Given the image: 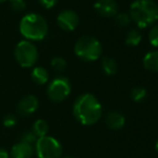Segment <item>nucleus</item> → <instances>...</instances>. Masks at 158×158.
I'll return each mask as SVG.
<instances>
[{
  "instance_id": "ddd939ff",
  "label": "nucleus",
  "mask_w": 158,
  "mask_h": 158,
  "mask_svg": "<svg viewBox=\"0 0 158 158\" xmlns=\"http://www.w3.org/2000/svg\"><path fill=\"white\" fill-rule=\"evenodd\" d=\"M31 79L38 85H44L48 82L50 74L43 67H35L31 71Z\"/></svg>"
},
{
  "instance_id": "cd10ccee",
  "label": "nucleus",
  "mask_w": 158,
  "mask_h": 158,
  "mask_svg": "<svg viewBox=\"0 0 158 158\" xmlns=\"http://www.w3.org/2000/svg\"><path fill=\"white\" fill-rule=\"evenodd\" d=\"M64 158H75V157H72V156H66V157H64Z\"/></svg>"
},
{
  "instance_id": "393cba45",
  "label": "nucleus",
  "mask_w": 158,
  "mask_h": 158,
  "mask_svg": "<svg viewBox=\"0 0 158 158\" xmlns=\"http://www.w3.org/2000/svg\"><path fill=\"white\" fill-rule=\"evenodd\" d=\"M39 1H40V3L44 6V8L51 9L57 3V1H58V0H39Z\"/></svg>"
},
{
  "instance_id": "9d476101",
  "label": "nucleus",
  "mask_w": 158,
  "mask_h": 158,
  "mask_svg": "<svg viewBox=\"0 0 158 158\" xmlns=\"http://www.w3.org/2000/svg\"><path fill=\"white\" fill-rule=\"evenodd\" d=\"M94 9L100 16L103 17L115 16L118 11V6L115 0H96Z\"/></svg>"
},
{
  "instance_id": "412c9836",
  "label": "nucleus",
  "mask_w": 158,
  "mask_h": 158,
  "mask_svg": "<svg viewBox=\"0 0 158 158\" xmlns=\"http://www.w3.org/2000/svg\"><path fill=\"white\" fill-rule=\"evenodd\" d=\"M148 41L155 48H158V24L154 25L148 32Z\"/></svg>"
},
{
  "instance_id": "0eeeda50",
  "label": "nucleus",
  "mask_w": 158,
  "mask_h": 158,
  "mask_svg": "<svg viewBox=\"0 0 158 158\" xmlns=\"http://www.w3.org/2000/svg\"><path fill=\"white\" fill-rule=\"evenodd\" d=\"M71 93V83L67 77H57L50 82L46 88V95L53 102H61L69 97Z\"/></svg>"
},
{
  "instance_id": "9b49d317",
  "label": "nucleus",
  "mask_w": 158,
  "mask_h": 158,
  "mask_svg": "<svg viewBox=\"0 0 158 158\" xmlns=\"http://www.w3.org/2000/svg\"><path fill=\"white\" fill-rule=\"evenodd\" d=\"M33 155H35L33 146L23 141L15 143L9 153L10 158H32Z\"/></svg>"
},
{
  "instance_id": "f257e3e1",
  "label": "nucleus",
  "mask_w": 158,
  "mask_h": 158,
  "mask_svg": "<svg viewBox=\"0 0 158 158\" xmlns=\"http://www.w3.org/2000/svg\"><path fill=\"white\" fill-rule=\"evenodd\" d=\"M72 112L75 119L84 126L95 125L102 114V106L97 97L89 93L80 95L73 102Z\"/></svg>"
},
{
  "instance_id": "1a4fd4ad",
  "label": "nucleus",
  "mask_w": 158,
  "mask_h": 158,
  "mask_svg": "<svg viewBox=\"0 0 158 158\" xmlns=\"http://www.w3.org/2000/svg\"><path fill=\"white\" fill-rule=\"evenodd\" d=\"M39 108V100L33 95H26L17 103V112L22 116H29Z\"/></svg>"
},
{
  "instance_id": "2eb2a0df",
  "label": "nucleus",
  "mask_w": 158,
  "mask_h": 158,
  "mask_svg": "<svg viewBox=\"0 0 158 158\" xmlns=\"http://www.w3.org/2000/svg\"><path fill=\"white\" fill-rule=\"evenodd\" d=\"M48 130H50V126H48V122L44 121L42 118H39L37 121H35V123L32 124L31 131L35 135L37 138H42L48 135Z\"/></svg>"
},
{
  "instance_id": "b1692460",
  "label": "nucleus",
  "mask_w": 158,
  "mask_h": 158,
  "mask_svg": "<svg viewBox=\"0 0 158 158\" xmlns=\"http://www.w3.org/2000/svg\"><path fill=\"white\" fill-rule=\"evenodd\" d=\"M10 2L11 9L16 12H21V11L25 10L26 8V1L25 0H9Z\"/></svg>"
},
{
  "instance_id": "4be33fe9",
  "label": "nucleus",
  "mask_w": 158,
  "mask_h": 158,
  "mask_svg": "<svg viewBox=\"0 0 158 158\" xmlns=\"http://www.w3.org/2000/svg\"><path fill=\"white\" fill-rule=\"evenodd\" d=\"M37 140H38V138L35 137V135L32 132L31 130H30V131H25V132H24L23 135H22V137H21V141L30 144V145H32V146L35 144Z\"/></svg>"
},
{
  "instance_id": "6ab92c4d",
  "label": "nucleus",
  "mask_w": 158,
  "mask_h": 158,
  "mask_svg": "<svg viewBox=\"0 0 158 158\" xmlns=\"http://www.w3.org/2000/svg\"><path fill=\"white\" fill-rule=\"evenodd\" d=\"M51 66L56 72H63L67 67V61L64 57L60 56H55L51 60Z\"/></svg>"
},
{
  "instance_id": "f03ea898",
  "label": "nucleus",
  "mask_w": 158,
  "mask_h": 158,
  "mask_svg": "<svg viewBox=\"0 0 158 158\" xmlns=\"http://www.w3.org/2000/svg\"><path fill=\"white\" fill-rule=\"evenodd\" d=\"M129 16L139 28H146L158 19V6L153 0H135L130 4Z\"/></svg>"
},
{
  "instance_id": "4468645a",
  "label": "nucleus",
  "mask_w": 158,
  "mask_h": 158,
  "mask_svg": "<svg viewBox=\"0 0 158 158\" xmlns=\"http://www.w3.org/2000/svg\"><path fill=\"white\" fill-rule=\"evenodd\" d=\"M143 66L146 70L158 72V51L148 52L143 58Z\"/></svg>"
},
{
  "instance_id": "423d86ee",
  "label": "nucleus",
  "mask_w": 158,
  "mask_h": 158,
  "mask_svg": "<svg viewBox=\"0 0 158 158\" xmlns=\"http://www.w3.org/2000/svg\"><path fill=\"white\" fill-rule=\"evenodd\" d=\"M38 48L35 43L29 40H22L15 45L14 48V57L19 64L24 68H29L37 63Z\"/></svg>"
},
{
  "instance_id": "f3484780",
  "label": "nucleus",
  "mask_w": 158,
  "mask_h": 158,
  "mask_svg": "<svg viewBox=\"0 0 158 158\" xmlns=\"http://www.w3.org/2000/svg\"><path fill=\"white\" fill-rule=\"evenodd\" d=\"M141 40H142V35H141V32L137 29L129 30L125 37V42L127 45H129V46L139 45Z\"/></svg>"
},
{
  "instance_id": "7ed1b4c3",
  "label": "nucleus",
  "mask_w": 158,
  "mask_h": 158,
  "mask_svg": "<svg viewBox=\"0 0 158 158\" xmlns=\"http://www.w3.org/2000/svg\"><path fill=\"white\" fill-rule=\"evenodd\" d=\"M19 31L26 40H42L48 35V22L38 13H27L19 22Z\"/></svg>"
},
{
  "instance_id": "a211bd4d",
  "label": "nucleus",
  "mask_w": 158,
  "mask_h": 158,
  "mask_svg": "<svg viewBox=\"0 0 158 158\" xmlns=\"http://www.w3.org/2000/svg\"><path fill=\"white\" fill-rule=\"evenodd\" d=\"M146 96H148V92L142 86H135L130 92V97L135 102H142L146 98Z\"/></svg>"
},
{
  "instance_id": "dca6fc26",
  "label": "nucleus",
  "mask_w": 158,
  "mask_h": 158,
  "mask_svg": "<svg viewBox=\"0 0 158 158\" xmlns=\"http://www.w3.org/2000/svg\"><path fill=\"white\" fill-rule=\"evenodd\" d=\"M101 68L106 75H114L118 70L117 63L112 57H103L101 60Z\"/></svg>"
},
{
  "instance_id": "5701e85b",
  "label": "nucleus",
  "mask_w": 158,
  "mask_h": 158,
  "mask_svg": "<svg viewBox=\"0 0 158 158\" xmlns=\"http://www.w3.org/2000/svg\"><path fill=\"white\" fill-rule=\"evenodd\" d=\"M16 122H17V118L14 114H6L3 116L2 118V124L6 128H12L16 125Z\"/></svg>"
},
{
  "instance_id": "f8f14e48",
  "label": "nucleus",
  "mask_w": 158,
  "mask_h": 158,
  "mask_svg": "<svg viewBox=\"0 0 158 158\" xmlns=\"http://www.w3.org/2000/svg\"><path fill=\"white\" fill-rule=\"evenodd\" d=\"M106 125L112 130H119L125 125V116L118 111H111L106 115Z\"/></svg>"
},
{
  "instance_id": "39448f33",
  "label": "nucleus",
  "mask_w": 158,
  "mask_h": 158,
  "mask_svg": "<svg viewBox=\"0 0 158 158\" xmlns=\"http://www.w3.org/2000/svg\"><path fill=\"white\" fill-rule=\"evenodd\" d=\"M33 148L38 158H60L63 155V145L51 135L38 138Z\"/></svg>"
},
{
  "instance_id": "aec40b11",
  "label": "nucleus",
  "mask_w": 158,
  "mask_h": 158,
  "mask_svg": "<svg viewBox=\"0 0 158 158\" xmlns=\"http://www.w3.org/2000/svg\"><path fill=\"white\" fill-rule=\"evenodd\" d=\"M114 19H115L116 25L122 28L129 26V24H130V22H131L130 16H129V14H127V13H117L114 16Z\"/></svg>"
},
{
  "instance_id": "bb28decb",
  "label": "nucleus",
  "mask_w": 158,
  "mask_h": 158,
  "mask_svg": "<svg viewBox=\"0 0 158 158\" xmlns=\"http://www.w3.org/2000/svg\"><path fill=\"white\" fill-rule=\"evenodd\" d=\"M155 148H156V151L158 152V140H157V142H156V145H155Z\"/></svg>"
},
{
  "instance_id": "6e6552de",
  "label": "nucleus",
  "mask_w": 158,
  "mask_h": 158,
  "mask_svg": "<svg viewBox=\"0 0 158 158\" xmlns=\"http://www.w3.org/2000/svg\"><path fill=\"white\" fill-rule=\"evenodd\" d=\"M80 23V17L77 13L70 9L63 10L57 16V24L64 30L72 31L77 27Z\"/></svg>"
},
{
  "instance_id": "20e7f679",
  "label": "nucleus",
  "mask_w": 158,
  "mask_h": 158,
  "mask_svg": "<svg viewBox=\"0 0 158 158\" xmlns=\"http://www.w3.org/2000/svg\"><path fill=\"white\" fill-rule=\"evenodd\" d=\"M74 53L85 61H95L102 54V45L98 39L90 35L79 38L74 44Z\"/></svg>"
},
{
  "instance_id": "a878e982",
  "label": "nucleus",
  "mask_w": 158,
  "mask_h": 158,
  "mask_svg": "<svg viewBox=\"0 0 158 158\" xmlns=\"http://www.w3.org/2000/svg\"><path fill=\"white\" fill-rule=\"evenodd\" d=\"M0 158H10L9 152L3 148H0Z\"/></svg>"
},
{
  "instance_id": "c85d7f7f",
  "label": "nucleus",
  "mask_w": 158,
  "mask_h": 158,
  "mask_svg": "<svg viewBox=\"0 0 158 158\" xmlns=\"http://www.w3.org/2000/svg\"><path fill=\"white\" fill-rule=\"evenodd\" d=\"M3 1H6V0H0V2H3Z\"/></svg>"
}]
</instances>
